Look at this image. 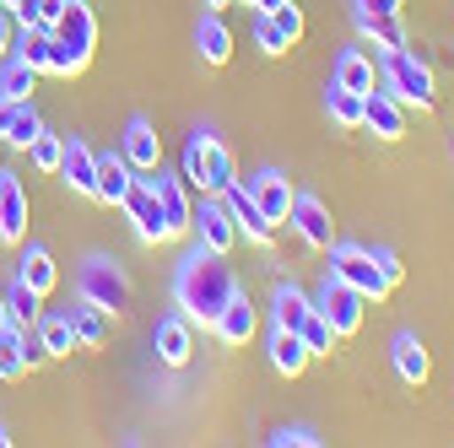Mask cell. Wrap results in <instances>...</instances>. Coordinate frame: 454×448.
Listing matches in <instances>:
<instances>
[{
	"instance_id": "obj_1",
	"label": "cell",
	"mask_w": 454,
	"mask_h": 448,
	"mask_svg": "<svg viewBox=\"0 0 454 448\" xmlns=\"http://www.w3.org/2000/svg\"><path fill=\"white\" fill-rule=\"evenodd\" d=\"M233 292H239V275L227 265V254H211V249L184 254V265L174 275V297H179V313L190 324H211Z\"/></svg>"
},
{
	"instance_id": "obj_2",
	"label": "cell",
	"mask_w": 454,
	"mask_h": 448,
	"mask_svg": "<svg viewBox=\"0 0 454 448\" xmlns=\"http://www.w3.org/2000/svg\"><path fill=\"white\" fill-rule=\"evenodd\" d=\"M54 38H60V49H54V76H76V71H87L92 49H98L92 0H71V6L60 12V22H54Z\"/></svg>"
},
{
	"instance_id": "obj_3",
	"label": "cell",
	"mask_w": 454,
	"mask_h": 448,
	"mask_svg": "<svg viewBox=\"0 0 454 448\" xmlns=\"http://www.w3.org/2000/svg\"><path fill=\"white\" fill-rule=\"evenodd\" d=\"M76 287H82V297H87V303H98V308H103V313H114V319L130 308V275H125V265H120V259H108V254H92V259L82 265Z\"/></svg>"
},
{
	"instance_id": "obj_4",
	"label": "cell",
	"mask_w": 454,
	"mask_h": 448,
	"mask_svg": "<svg viewBox=\"0 0 454 448\" xmlns=\"http://www.w3.org/2000/svg\"><path fill=\"white\" fill-rule=\"evenodd\" d=\"M384 87L401 97V103H417V108H433L438 103V81H433V71L417 60L411 49H389L384 54Z\"/></svg>"
},
{
	"instance_id": "obj_5",
	"label": "cell",
	"mask_w": 454,
	"mask_h": 448,
	"mask_svg": "<svg viewBox=\"0 0 454 448\" xmlns=\"http://www.w3.org/2000/svg\"><path fill=\"white\" fill-rule=\"evenodd\" d=\"M330 275H340V282H347L352 292H363L368 303H384L389 297L384 275H379V259L363 243H330Z\"/></svg>"
},
{
	"instance_id": "obj_6",
	"label": "cell",
	"mask_w": 454,
	"mask_h": 448,
	"mask_svg": "<svg viewBox=\"0 0 454 448\" xmlns=\"http://www.w3.org/2000/svg\"><path fill=\"white\" fill-rule=\"evenodd\" d=\"M152 189H157V205H162V233H168V243L174 238H190V228H195V200H190V184L179 179V174H152Z\"/></svg>"
},
{
	"instance_id": "obj_7",
	"label": "cell",
	"mask_w": 454,
	"mask_h": 448,
	"mask_svg": "<svg viewBox=\"0 0 454 448\" xmlns=\"http://www.w3.org/2000/svg\"><path fill=\"white\" fill-rule=\"evenodd\" d=\"M190 233H200V249H211V254H233V243H239V221H233V211H227L222 195H200V205H195V228H190Z\"/></svg>"
},
{
	"instance_id": "obj_8",
	"label": "cell",
	"mask_w": 454,
	"mask_h": 448,
	"mask_svg": "<svg viewBox=\"0 0 454 448\" xmlns=\"http://www.w3.org/2000/svg\"><path fill=\"white\" fill-rule=\"evenodd\" d=\"M314 308L330 319V329L340 335V341H347V335H357V329H363V308H368V297H363V292H352L347 282H340V275H330Z\"/></svg>"
},
{
	"instance_id": "obj_9",
	"label": "cell",
	"mask_w": 454,
	"mask_h": 448,
	"mask_svg": "<svg viewBox=\"0 0 454 448\" xmlns=\"http://www.w3.org/2000/svg\"><path fill=\"white\" fill-rule=\"evenodd\" d=\"M363 130H373L379 141H401L406 135V103L395 97L389 87H373L363 97Z\"/></svg>"
},
{
	"instance_id": "obj_10",
	"label": "cell",
	"mask_w": 454,
	"mask_h": 448,
	"mask_svg": "<svg viewBox=\"0 0 454 448\" xmlns=\"http://www.w3.org/2000/svg\"><path fill=\"white\" fill-rule=\"evenodd\" d=\"M125 211L136 221V238L141 243H168L162 233V205H157V189H152V174H136V189L125 195Z\"/></svg>"
},
{
	"instance_id": "obj_11",
	"label": "cell",
	"mask_w": 454,
	"mask_h": 448,
	"mask_svg": "<svg viewBox=\"0 0 454 448\" xmlns=\"http://www.w3.org/2000/svg\"><path fill=\"white\" fill-rule=\"evenodd\" d=\"M211 329H216V341H222V346H233V351H239V346H249V341H254V329H260V308H254L244 292H233V297H227V308L211 319Z\"/></svg>"
},
{
	"instance_id": "obj_12",
	"label": "cell",
	"mask_w": 454,
	"mask_h": 448,
	"mask_svg": "<svg viewBox=\"0 0 454 448\" xmlns=\"http://www.w3.org/2000/svg\"><path fill=\"white\" fill-rule=\"evenodd\" d=\"M120 157L136 167V174H157V167H162V135L152 130L146 114H136V120L125 125V135H120Z\"/></svg>"
},
{
	"instance_id": "obj_13",
	"label": "cell",
	"mask_w": 454,
	"mask_h": 448,
	"mask_svg": "<svg viewBox=\"0 0 454 448\" xmlns=\"http://www.w3.org/2000/svg\"><path fill=\"white\" fill-rule=\"evenodd\" d=\"M293 228H298V238L309 243V249H325L330 254V243H335V221H330V211H325V200L319 195H293Z\"/></svg>"
},
{
	"instance_id": "obj_14",
	"label": "cell",
	"mask_w": 454,
	"mask_h": 448,
	"mask_svg": "<svg viewBox=\"0 0 454 448\" xmlns=\"http://www.w3.org/2000/svg\"><path fill=\"white\" fill-rule=\"evenodd\" d=\"M249 195H254V205L265 211L270 228H287V216H293V184L281 179L276 167H265V174L249 179Z\"/></svg>"
},
{
	"instance_id": "obj_15",
	"label": "cell",
	"mask_w": 454,
	"mask_h": 448,
	"mask_svg": "<svg viewBox=\"0 0 454 448\" xmlns=\"http://www.w3.org/2000/svg\"><path fill=\"white\" fill-rule=\"evenodd\" d=\"M27 238V189L17 174H0V243H22Z\"/></svg>"
},
{
	"instance_id": "obj_16",
	"label": "cell",
	"mask_w": 454,
	"mask_h": 448,
	"mask_svg": "<svg viewBox=\"0 0 454 448\" xmlns=\"http://www.w3.org/2000/svg\"><path fill=\"white\" fill-rule=\"evenodd\" d=\"M222 200H227V211H233V221H239V238H249V243H276V228L265 221V211L254 205V195L244 189V184H233V189H222Z\"/></svg>"
},
{
	"instance_id": "obj_17",
	"label": "cell",
	"mask_w": 454,
	"mask_h": 448,
	"mask_svg": "<svg viewBox=\"0 0 454 448\" xmlns=\"http://www.w3.org/2000/svg\"><path fill=\"white\" fill-rule=\"evenodd\" d=\"M352 22H357V33H363L379 54L406 49V22H401V12H368V6H352Z\"/></svg>"
},
{
	"instance_id": "obj_18",
	"label": "cell",
	"mask_w": 454,
	"mask_h": 448,
	"mask_svg": "<svg viewBox=\"0 0 454 448\" xmlns=\"http://www.w3.org/2000/svg\"><path fill=\"white\" fill-rule=\"evenodd\" d=\"M60 179H66L76 195H98V151H92L82 135H66V151H60Z\"/></svg>"
},
{
	"instance_id": "obj_19",
	"label": "cell",
	"mask_w": 454,
	"mask_h": 448,
	"mask_svg": "<svg viewBox=\"0 0 454 448\" xmlns=\"http://www.w3.org/2000/svg\"><path fill=\"white\" fill-rule=\"evenodd\" d=\"M389 362H395V373H401V383L406 389H422L427 383V373H433V357H427V346L417 341L411 329H401L389 341Z\"/></svg>"
},
{
	"instance_id": "obj_20",
	"label": "cell",
	"mask_w": 454,
	"mask_h": 448,
	"mask_svg": "<svg viewBox=\"0 0 454 448\" xmlns=\"http://www.w3.org/2000/svg\"><path fill=\"white\" fill-rule=\"evenodd\" d=\"M152 346H157V357H162L168 367H184V362H190V351H195V341H190V319H184V313H168V319H157V329H152Z\"/></svg>"
},
{
	"instance_id": "obj_21",
	"label": "cell",
	"mask_w": 454,
	"mask_h": 448,
	"mask_svg": "<svg viewBox=\"0 0 454 448\" xmlns=\"http://www.w3.org/2000/svg\"><path fill=\"white\" fill-rule=\"evenodd\" d=\"M130 189H136V167H130L120 151L98 157V195H92V200H103V205H125Z\"/></svg>"
},
{
	"instance_id": "obj_22",
	"label": "cell",
	"mask_w": 454,
	"mask_h": 448,
	"mask_svg": "<svg viewBox=\"0 0 454 448\" xmlns=\"http://www.w3.org/2000/svg\"><path fill=\"white\" fill-rule=\"evenodd\" d=\"M17 249H22V259H17V282H27L38 297H49L54 282H60V270H54V254H49L43 243H27V238H22Z\"/></svg>"
},
{
	"instance_id": "obj_23",
	"label": "cell",
	"mask_w": 454,
	"mask_h": 448,
	"mask_svg": "<svg viewBox=\"0 0 454 448\" xmlns=\"http://www.w3.org/2000/svg\"><path fill=\"white\" fill-rule=\"evenodd\" d=\"M195 49H200V60L206 66H227L233 60V27L222 22V12H206L200 27H195Z\"/></svg>"
},
{
	"instance_id": "obj_24",
	"label": "cell",
	"mask_w": 454,
	"mask_h": 448,
	"mask_svg": "<svg viewBox=\"0 0 454 448\" xmlns=\"http://www.w3.org/2000/svg\"><path fill=\"white\" fill-rule=\"evenodd\" d=\"M270 367H276L281 378H298V373L309 367V346H303L298 329H287V324L270 329Z\"/></svg>"
},
{
	"instance_id": "obj_25",
	"label": "cell",
	"mask_w": 454,
	"mask_h": 448,
	"mask_svg": "<svg viewBox=\"0 0 454 448\" xmlns=\"http://www.w3.org/2000/svg\"><path fill=\"white\" fill-rule=\"evenodd\" d=\"M66 319H71V329H76V346L82 351H98L103 341H108V324H114V313H103L98 303H76V308H66Z\"/></svg>"
},
{
	"instance_id": "obj_26",
	"label": "cell",
	"mask_w": 454,
	"mask_h": 448,
	"mask_svg": "<svg viewBox=\"0 0 454 448\" xmlns=\"http://www.w3.org/2000/svg\"><path fill=\"white\" fill-rule=\"evenodd\" d=\"M33 335H38V351H43V357H71V351H82V346H76V329H71L66 313H38Z\"/></svg>"
},
{
	"instance_id": "obj_27",
	"label": "cell",
	"mask_w": 454,
	"mask_h": 448,
	"mask_svg": "<svg viewBox=\"0 0 454 448\" xmlns=\"http://www.w3.org/2000/svg\"><path fill=\"white\" fill-rule=\"evenodd\" d=\"M239 184V162L233 151H227L211 130H206V195H222V189H233Z\"/></svg>"
},
{
	"instance_id": "obj_28",
	"label": "cell",
	"mask_w": 454,
	"mask_h": 448,
	"mask_svg": "<svg viewBox=\"0 0 454 448\" xmlns=\"http://www.w3.org/2000/svg\"><path fill=\"white\" fill-rule=\"evenodd\" d=\"M335 87H347V92H373L379 87V76H373V60L363 49H340V60H335Z\"/></svg>"
},
{
	"instance_id": "obj_29",
	"label": "cell",
	"mask_w": 454,
	"mask_h": 448,
	"mask_svg": "<svg viewBox=\"0 0 454 448\" xmlns=\"http://www.w3.org/2000/svg\"><path fill=\"white\" fill-rule=\"evenodd\" d=\"M309 308H314V297H309L303 287H293V282H281V287L270 292V313H276V324H287V329H298V324L309 319Z\"/></svg>"
},
{
	"instance_id": "obj_30",
	"label": "cell",
	"mask_w": 454,
	"mask_h": 448,
	"mask_svg": "<svg viewBox=\"0 0 454 448\" xmlns=\"http://www.w3.org/2000/svg\"><path fill=\"white\" fill-rule=\"evenodd\" d=\"M33 92H38V71L27 60H17V54H6V66H0V97L33 103Z\"/></svg>"
},
{
	"instance_id": "obj_31",
	"label": "cell",
	"mask_w": 454,
	"mask_h": 448,
	"mask_svg": "<svg viewBox=\"0 0 454 448\" xmlns=\"http://www.w3.org/2000/svg\"><path fill=\"white\" fill-rule=\"evenodd\" d=\"M22 373H27V341H22V329L6 319V324H0V378L17 383Z\"/></svg>"
},
{
	"instance_id": "obj_32",
	"label": "cell",
	"mask_w": 454,
	"mask_h": 448,
	"mask_svg": "<svg viewBox=\"0 0 454 448\" xmlns=\"http://www.w3.org/2000/svg\"><path fill=\"white\" fill-rule=\"evenodd\" d=\"M325 108H330V120H335L340 130H363V92L330 87V92H325Z\"/></svg>"
},
{
	"instance_id": "obj_33",
	"label": "cell",
	"mask_w": 454,
	"mask_h": 448,
	"mask_svg": "<svg viewBox=\"0 0 454 448\" xmlns=\"http://www.w3.org/2000/svg\"><path fill=\"white\" fill-rule=\"evenodd\" d=\"M179 179L190 184V195H206V130H195L184 141V162H179Z\"/></svg>"
},
{
	"instance_id": "obj_34",
	"label": "cell",
	"mask_w": 454,
	"mask_h": 448,
	"mask_svg": "<svg viewBox=\"0 0 454 448\" xmlns=\"http://www.w3.org/2000/svg\"><path fill=\"white\" fill-rule=\"evenodd\" d=\"M298 335H303V346H309V357H330V351H335V341H340V335L330 329V319H325L319 308H309V319L298 324Z\"/></svg>"
},
{
	"instance_id": "obj_35",
	"label": "cell",
	"mask_w": 454,
	"mask_h": 448,
	"mask_svg": "<svg viewBox=\"0 0 454 448\" xmlns=\"http://www.w3.org/2000/svg\"><path fill=\"white\" fill-rule=\"evenodd\" d=\"M38 303H43V297H38L27 282H12V292H6V319H12L17 329H33V324H38Z\"/></svg>"
},
{
	"instance_id": "obj_36",
	"label": "cell",
	"mask_w": 454,
	"mask_h": 448,
	"mask_svg": "<svg viewBox=\"0 0 454 448\" xmlns=\"http://www.w3.org/2000/svg\"><path fill=\"white\" fill-rule=\"evenodd\" d=\"M43 130V120H38V108L33 103H17L12 108V125H6V135H0V141H6V146H22L27 151V141Z\"/></svg>"
},
{
	"instance_id": "obj_37",
	"label": "cell",
	"mask_w": 454,
	"mask_h": 448,
	"mask_svg": "<svg viewBox=\"0 0 454 448\" xmlns=\"http://www.w3.org/2000/svg\"><path fill=\"white\" fill-rule=\"evenodd\" d=\"M254 49H260V54H270V60H281V54L293 49V43H287V33L270 22V12H254Z\"/></svg>"
},
{
	"instance_id": "obj_38",
	"label": "cell",
	"mask_w": 454,
	"mask_h": 448,
	"mask_svg": "<svg viewBox=\"0 0 454 448\" xmlns=\"http://www.w3.org/2000/svg\"><path fill=\"white\" fill-rule=\"evenodd\" d=\"M27 151H33V167H38V174H60V151H66V135H33L27 141Z\"/></svg>"
},
{
	"instance_id": "obj_39",
	"label": "cell",
	"mask_w": 454,
	"mask_h": 448,
	"mask_svg": "<svg viewBox=\"0 0 454 448\" xmlns=\"http://www.w3.org/2000/svg\"><path fill=\"white\" fill-rule=\"evenodd\" d=\"M270 22H276L281 33H287V43L298 49V38H303V6H298V0H281V6L270 12Z\"/></svg>"
},
{
	"instance_id": "obj_40",
	"label": "cell",
	"mask_w": 454,
	"mask_h": 448,
	"mask_svg": "<svg viewBox=\"0 0 454 448\" xmlns=\"http://www.w3.org/2000/svg\"><path fill=\"white\" fill-rule=\"evenodd\" d=\"M373 259H379V275H384V287H389V292L406 282V265H401V254H395V249H373Z\"/></svg>"
},
{
	"instance_id": "obj_41",
	"label": "cell",
	"mask_w": 454,
	"mask_h": 448,
	"mask_svg": "<svg viewBox=\"0 0 454 448\" xmlns=\"http://www.w3.org/2000/svg\"><path fill=\"white\" fill-rule=\"evenodd\" d=\"M270 443H276V448H314V443H319V437H314V432H309V427H281V432H276V437H270Z\"/></svg>"
},
{
	"instance_id": "obj_42",
	"label": "cell",
	"mask_w": 454,
	"mask_h": 448,
	"mask_svg": "<svg viewBox=\"0 0 454 448\" xmlns=\"http://www.w3.org/2000/svg\"><path fill=\"white\" fill-rule=\"evenodd\" d=\"M12 17H17V27H38V0H0Z\"/></svg>"
},
{
	"instance_id": "obj_43",
	"label": "cell",
	"mask_w": 454,
	"mask_h": 448,
	"mask_svg": "<svg viewBox=\"0 0 454 448\" xmlns=\"http://www.w3.org/2000/svg\"><path fill=\"white\" fill-rule=\"evenodd\" d=\"M12 43H17V17H12L6 6H0V60L12 54Z\"/></svg>"
},
{
	"instance_id": "obj_44",
	"label": "cell",
	"mask_w": 454,
	"mask_h": 448,
	"mask_svg": "<svg viewBox=\"0 0 454 448\" xmlns=\"http://www.w3.org/2000/svg\"><path fill=\"white\" fill-rule=\"evenodd\" d=\"M66 6H71V0H38V27H54Z\"/></svg>"
},
{
	"instance_id": "obj_45",
	"label": "cell",
	"mask_w": 454,
	"mask_h": 448,
	"mask_svg": "<svg viewBox=\"0 0 454 448\" xmlns=\"http://www.w3.org/2000/svg\"><path fill=\"white\" fill-rule=\"evenodd\" d=\"M357 6H368V12H401V0H357Z\"/></svg>"
},
{
	"instance_id": "obj_46",
	"label": "cell",
	"mask_w": 454,
	"mask_h": 448,
	"mask_svg": "<svg viewBox=\"0 0 454 448\" xmlns=\"http://www.w3.org/2000/svg\"><path fill=\"white\" fill-rule=\"evenodd\" d=\"M12 108H17L12 97H0V135H6V125H12Z\"/></svg>"
},
{
	"instance_id": "obj_47",
	"label": "cell",
	"mask_w": 454,
	"mask_h": 448,
	"mask_svg": "<svg viewBox=\"0 0 454 448\" xmlns=\"http://www.w3.org/2000/svg\"><path fill=\"white\" fill-rule=\"evenodd\" d=\"M200 6H211V12H227V6H239V0H200Z\"/></svg>"
},
{
	"instance_id": "obj_48",
	"label": "cell",
	"mask_w": 454,
	"mask_h": 448,
	"mask_svg": "<svg viewBox=\"0 0 454 448\" xmlns=\"http://www.w3.org/2000/svg\"><path fill=\"white\" fill-rule=\"evenodd\" d=\"M249 6H254V12H276V6H281V0H249Z\"/></svg>"
},
{
	"instance_id": "obj_49",
	"label": "cell",
	"mask_w": 454,
	"mask_h": 448,
	"mask_svg": "<svg viewBox=\"0 0 454 448\" xmlns=\"http://www.w3.org/2000/svg\"><path fill=\"white\" fill-rule=\"evenodd\" d=\"M0 324H6V292H0Z\"/></svg>"
},
{
	"instance_id": "obj_50",
	"label": "cell",
	"mask_w": 454,
	"mask_h": 448,
	"mask_svg": "<svg viewBox=\"0 0 454 448\" xmlns=\"http://www.w3.org/2000/svg\"><path fill=\"white\" fill-rule=\"evenodd\" d=\"M6 443H12V432H6V427H0V448H6Z\"/></svg>"
},
{
	"instance_id": "obj_51",
	"label": "cell",
	"mask_w": 454,
	"mask_h": 448,
	"mask_svg": "<svg viewBox=\"0 0 454 448\" xmlns=\"http://www.w3.org/2000/svg\"><path fill=\"white\" fill-rule=\"evenodd\" d=\"M244 6H249V0H244Z\"/></svg>"
}]
</instances>
